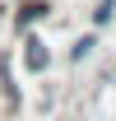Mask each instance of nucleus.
I'll return each mask as SVG.
<instances>
[{
  "instance_id": "obj_1",
  "label": "nucleus",
  "mask_w": 116,
  "mask_h": 121,
  "mask_svg": "<svg viewBox=\"0 0 116 121\" xmlns=\"http://www.w3.org/2000/svg\"><path fill=\"white\" fill-rule=\"evenodd\" d=\"M23 47H28V51H23V60H28L33 75H37V70H46V60H51V56H46V42H42V37H28Z\"/></svg>"
},
{
  "instance_id": "obj_2",
  "label": "nucleus",
  "mask_w": 116,
  "mask_h": 121,
  "mask_svg": "<svg viewBox=\"0 0 116 121\" xmlns=\"http://www.w3.org/2000/svg\"><path fill=\"white\" fill-rule=\"evenodd\" d=\"M51 14V5H42V0H28V5H23V14L14 19V28H28V23H37V19H46Z\"/></svg>"
},
{
  "instance_id": "obj_3",
  "label": "nucleus",
  "mask_w": 116,
  "mask_h": 121,
  "mask_svg": "<svg viewBox=\"0 0 116 121\" xmlns=\"http://www.w3.org/2000/svg\"><path fill=\"white\" fill-rule=\"evenodd\" d=\"M112 14H116V0H102L93 9V23H112Z\"/></svg>"
},
{
  "instance_id": "obj_4",
  "label": "nucleus",
  "mask_w": 116,
  "mask_h": 121,
  "mask_svg": "<svg viewBox=\"0 0 116 121\" xmlns=\"http://www.w3.org/2000/svg\"><path fill=\"white\" fill-rule=\"evenodd\" d=\"M0 84H5V93H9V98L19 103V89L9 84V60H5V56H0Z\"/></svg>"
},
{
  "instance_id": "obj_5",
  "label": "nucleus",
  "mask_w": 116,
  "mask_h": 121,
  "mask_svg": "<svg viewBox=\"0 0 116 121\" xmlns=\"http://www.w3.org/2000/svg\"><path fill=\"white\" fill-rule=\"evenodd\" d=\"M88 47H93V37H79V42L70 47V60H84V56H88Z\"/></svg>"
}]
</instances>
